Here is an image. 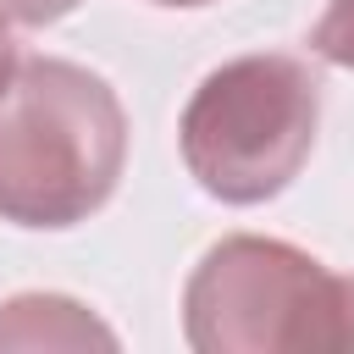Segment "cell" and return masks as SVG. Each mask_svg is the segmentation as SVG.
Instances as JSON below:
<instances>
[{"instance_id":"obj_3","label":"cell","mask_w":354,"mask_h":354,"mask_svg":"<svg viewBox=\"0 0 354 354\" xmlns=\"http://www.w3.org/2000/svg\"><path fill=\"white\" fill-rule=\"evenodd\" d=\"M183 332L199 354L354 348V277L282 238H221L188 277Z\"/></svg>"},{"instance_id":"obj_1","label":"cell","mask_w":354,"mask_h":354,"mask_svg":"<svg viewBox=\"0 0 354 354\" xmlns=\"http://www.w3.org/2000/svg\"><path fill=\"white\" fill-rule=\"evenodd\" d=\"M127 111L116 88L61 55L17 61L0 100V216L17 227H77L122 177Z\"/></svg>"},{"instance_id":"obj_4","label":"cell","mask_w":354,"mask_h":354,"mask_svg":"<svg viewBox=\"0 0 354 354\" xmlns=\"http://www.w3.org/2000/svg\"><path fill=\"white\" fill-rule=\"evenodd\" d=\"M83 348V343H116L77 299L61 293H17L0 304V348Z\"/></svg>"},{"instance_id":"obj_5","label":"cell","mask_w":354,"mask_h":354,"mask_svg":"<svg viewBox=\"0 0 354 354\" xmlns=\"http://www.w3.org/2000/svg\"><path fill=\"white\" fill-rule=\"evenodd\" d=\"M310 50L332 66H354V0H332L326 17L310 28Z\"/></svg>"},{"instance_id":"obj_2","label":"cell","mask_w":354,"mask_h":354,"mask_svg":"<svg viewBox=\"0 0 354 354\" xmlns=\"http://www.w3.org/2000/svg\"><path fill=\"white\" fill-rule=\"evenodd\" d=\"M321 83L299 55H238L194 88L177 122L188 177L221 205L282 194L315 149Z\"/></svg>"},{"instance_id":"obj_6","label":"cell","mask_w":354,"mask_h":354,"mask_svg":"<svg viewBox=\"0 0 354 354\" xmlns=\"http://www.w3.org/2000/svg\"><path fill=\"white\" fill-rule=\"evenodd\" d=\"M83 0H0V11L11 17V22H28V28H44V22H55V17H66V11H77Z\"/></svg>"},{"instance_id":"obj_7","label":"cell","mask_w":354,"mask_h":354,"mask_svg":"<svg viewBox=\"0 0 354 354\" xmlns=\"http://www.w3.org/2000/svg\"><path fill=\"white\" fill-rule=\"evenodd\" d=\"M17 77V44H11V28H6V11H0V100Z\"/></svg>"},{"instance_id":"obj_8","label":"cell","mask_w":354,"mask_h":354,"mask_svg":"<svg viewBox=\"0 0 354 354\" xmlns=\"http://www.w3.org/2000/svg\"><path fill=\"white\" fill-rule=\"evenodd\" d=\"M155 6H210V0H155Z\"/></svg>"}]
</instances>
